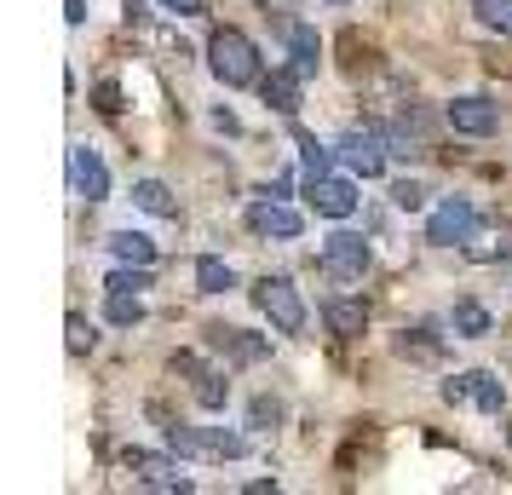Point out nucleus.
Returning a JSON list of instances; mask_svg holds the SVG:
<instances>
[{
    "mask_svg": "<svg viewBox=\"0 0 512 495\" xmlns=\"http://www.w3.org/2000/svg\"><path fill=\"white\" fill-rule=\"evenodd\" d=\"M305 202L323 213V219H351V213H357V185L323 173V179H305Z\"/></svg>",
    "mask_w": 512,
    "mask_h": 495,
    "instance_id": "11",
    "label": "nucleus"
},
{
    "mask_svg": "<svg viewBox=\"0 0 512 495\" xmlns=\"http://www.w3.org/2000/svg\"><path fill=\"white\" fill-rule=\"evenodd\" d=\"M507 254H512V219H501V225H489V231L466 236V260L489 265V260H507Z\"/></svg>",
    "mask_w": 512,
    "mask_h": 495,
    "instance_id": "14",
    "label": "nucleus"
},
{
    "mask_svg": "<svg viewBox=\"0 0 512 495\" xmlns=\"http://www.w3.org/2000/svg\"><path fill=\"white\" fill-rule=\"evenodd\" d=\"M104 248H110V260H121V265H156V242L139 236V231H110Z\"/></svg>",
    "mask_w": 512,
    "mask_h": 495,
    "instance_id": "18",
    "label": "nucleus"
},
{
    "mask_svg": "<svg viewBox=\"0 0 512 495\" xmlns=\"http://www.w3.org/2000/svg\"><path fill=\"white\" fill-rule=\"evenodd\" d=\"M64 18L70 24H87V0H64Z\"/></svg>",
    "mask_w": 512,
    "mask_h": 495,
    "instance_id": "32",
    "label": "nucleus"
},
{
    "mask_svg": "<svg viewBox=\"0 0 512 495\" xmlns=\"http://www.w3.org/2000/svg\"><path fill=\"white\" fill-rule=\"evenodd\" d=\"M294 144H300V156H305V179H323L328 173V150L311 139V133H300V127H294Z\"/></svg>",
    "mask_w": 512,
    "mask_h": 495,
    "instance_id": "25",
    "label": "nucleus"
},
{
    "mask_svg": "<svg viewBox=\"0 0 512 495\" xmlns=\"http://www.w3.org/2000/svg\"><path fill=\"white\" fill-rule=\"evenodd\" d=\"M167 12H179V18H202L208 12V0H162Z\"/></svg>",
    "mask_w": 512,
    "mask_h": 495,
    "instance_id": "30",
    "label": "nucleus"
},
{
    "mask_svg": "<svg viewBox=\"0 0 512 495\" xmlns=\"http://www.w3.org/2000/svg\"><path fill=\"white\" fill-rule=\"evenodd\" d=\"M208 340L231 357V363H259V357L271 352V346H265L259 334H248V329H208Z\"/></svg>",
    "mask_w": 512,
    "mask_h": 495,
    "instance_id": "16",
    "label": "nucleus"
},
{
    "mask_svg": "<svg viewBox=\"0 0 512 495\" xmlns=\"http://www.w3.org/2000/svg\"><path fill=\"white\" fill-rule=\"evenodd\" d=\"M403 352H420V357H432L438 352V340H426V329H403V340H397Z\"/></svg>",
    "mask_w": 512,
    "mask_h": 495,
    "instance_id": "29",
    "label": "nucleus"
},
{
    "mask_svg": "<svg viewBox=\"0 0 512 495\" xmlns=\"http://www.w3.org/2000/svg\"><path fill=\"white\" fill-rule=\"evenodd\" d=\"M121 467L133 472L144 490H167V495H185L190 490V472H179L167 455H150V449H127V455H121Z\"/></svg>",
    "mask_w": 512,
    "mask_h": 495,
    "instance_id": "6",
    "label": "nucleus"
},
{
    "mask_svg": "<svg viewBox=\"0 0 512 495\" xmlns=\"http://www.w3.org/2000/svg\"><path fill=\"white\" fill-rule=\"evenodd\" d=\"M93 104H98V116H121V87H116V81H98Z\"/></svg>",
    "mask_w": 512,
    "mask_h": 495,
    "instance_id": "28",
    "label": "nucleus"
},
{
    "mask_svg": "<svg viewBox=\"0 0 512 495\" xmlns=\"http://www.w3.org/2000/svg\"><path fill=\"white\" fill-rule=\"evenodd\" d=\"M196 288H202V294H231V288H236V271H231L225 260L202 254V260H196Z\"/></svg>",
    "mask_w": 512,
    "mask_h": 495,
    "instance_id": "22",
    "label": "nucleus"
},
{
    "mask_svg": "<svg viewBox=\"0 0 512 495\" xmlns=\"http://www.w3.org/2000/svg\"><path fill=\"white\" fill-rule=\"evenodd\" d=\"M64 329H70V352H93V346H98L93 323H87L81 311H70V323H64Z\"/></svg>",
    "mask_w": 512,
    "mask_h": 495,
    "instance_id": "26",
    "label": "nucleus"
},
{
    "mask_svg": "<svg viewBox=\"0 0 512 495\" xmlns=\"http://www.w3.org/2000/svg\"><path fill=\"white\" fill-rule=\"evenodd\" d=\"M443 116H449V127H455V133H472V139H489V133L501 127V110H495L489 98H478V93L455 98V104H449Z\"/></svg>",
    "mask_w": 512,
    "mask_h": 495,
    "instance_id": "12",
    "label": "nucleus"
},
{
    "mask_svg": "<svg viewBox=\"0 0 512 495\" xmlns=\"http://www.w3.org/2000/svg\"><path fill=\"white\" fill-rule=\"evenodd\" d=\"M323 323L340 334V340H357V334L369 329V306H363V300H328Z\"/></svg>",
    "mask_w": 512,
    "mask_h": 495,
    "instance_id": "17",
    "label": "nucleus"
},
{
    "mask_svg": "<svg viewBox=\"0 0 512 495\" xmlns=\"http://www.w3.org/2000/svg\"><path fill=\"white\" fill-rule=\"evenodd\" d=\"M282 35H288V52H294V70H300V75H317V58H323L317 29H311V24H282Z\"/></svg>",
    "mask_w": 512,
    "mask_h": 495,
    "instance_id": "19",
    "label": "nucleus"
},
{
    "mask_svg": "<svg viewBox=\"0 0 512 495\" xmlns=\"http://www.w3.org/2000/svg\"><path fill=\"white\" fill-rule=\"evenodd\" d=\"M472 12H478V24H484L489 35L512 41V0H472Z\"/></svg>",
    "mask_w": 512,
    "mask_h": 495,
    "instance_id": "24",
    "label": "nucleus"
},
{
    "mask_svg": "<svg viewBox=\"0 0 512 495\" xmlns=\"http://www.w3.org/2000/svg\"><path fill=\"white\" fill-rule=\"evenodd\" d=\"M300 81H305L300 70H271L259 81V87H265V104H271L277 116H294V110H300Z\"/></svg>",
    "mask_w": 512,
    "mask_h": 495,
    "instance_id": "15",
    "label": "nucleus"
},
{
    "mask_svg": "<svg viewBox=\"0 0 512 495\" xmlns=\"http://www.w3.org/2000/svg\"><path fill=\"white\" fill-rule=\"evenodd\" d=\"M334 156H340L357 179H380L392 150H386V133H346V139L334 144Z\"/></svg>",
    "mask_w": 512,
    "mask_h": 495,
    "instance_id": "9",
    "label": "nucleus"
},
{
    "mask_svg": "<svg viewBox=\"0 0 512 495\" xmlns=\"http://www.w3.org/2000/svg\"><path fill=\"white\" fill-rule=\"evenodd\" d=\"M334 6H346V0H334Z\"/></svg>",
    "mask_w": 512,
    "mask_h": 495,
    "instance_id": "33",
    "label": "nucleus"
},
{
    "mask_svg": "<svg viewBox=\"0 0 512 495\" xmlns=\"http://www.w3.org/2000/svg\"><path fill=\"white\" fill-rule=\"evenodd\" d=\"M104 317L116 323V329H139L144 323V300L133 288H104Z\"/></svg>",
    "mask_w": 512,
    "mask_h": 495,
    "instance_id": "20",
    "label": "nucleus"
},
{
    "mask_svg": "<svg viewBox=\"0 0 512 495\" xmlns=\"http://www.w3.org/2000/svg\"><path fill=\"white\" fill-rule=\"evenodd\" d=\"M472 231H478V208H472L466 196L438 202L432 219H426V242H432V248H466V236Z\"/></svg>",
    "mask_w": 512,
    "mask_h": 495,
    "instance_id": "4",
    "label": "nucleus"
},
{
    "mask_svg": "<svg viewBox=\"0 0 512 495\" xmlns=\"http://www.w3.org/2000/svg\"><path fill=\"white\" fill-rule=\"evenodd\" d=\"M167 449L185 455V461H236V455H248V438H242V432H225V426L173 421L167 426Z\"/></svg>",
    "mask_w": 512,
    "mask_h": 495,
    "instance_id": "1",
    "label": "nucleus"
},
{
    "mask_svg": "<svg viewBox=\"0 0 512 495\" xmlns=\"http://www.w3.org/2000/svg\"><path fill=\"white\" fill-rule=\"evenodd\" d=\"M208 70L219 75L225 87H254L259 81V47L242 29H219L208 41Z\"/></svg>",
    "mask_w": 512,
    "mask_h": 495,
    "instance_id": "2",
    "label": "nucleus"
},
{
    "mask_svg": "<svg viewBox=\"0 0 512 495\" xmlns=\"http://www.w3.org/2000/svg\"><path fill=\"white\" fill-rule=\"evenodd\" d=\"M392 202L403 213H420V208H426V190H420L415 179H403V185H392Z\"/></svg>",
    "mask_w": 512,
    "mask_h": 495,
    "instance_id": "27",
    "label": "nucleus"
},
{
    "mask_svg": "<svg viewBox=\"0 0 512 495\" xmlns=\"http://www.w3.org/2000/svg\"><path fill=\"white\" fill-rule=\"evenodd\" d=\"M254 306L265 311V323L277 334H300L305 329V300L300 288L288 283V277H265V283L254 288Z\"/></svg>",
    "mask_w": 512,
    "mask_h": 495,
    "instance_id": "3",
    "label": "nucleus"
},
{
    "mask_svg": "<svg viewBox=\"0 0 512 495\" xmlns=\"http://www.w3.org/2000/svg\"><path fill=\"white\" fill-rule=\"evenodd\" d=\"M369 242H363V236L357 231H334L323 242V271L328 277H340V283H357V277H363V271H369Z\"/></svg>",
    "mask_w": 512,
    "mask_h": 495,
    "instance_id": "5",
    "label": "nucleus"
},
{
    "mask_svg": "<svg viewBox=\"0 0 512 495\" xmlns=\"http://www.w3.org/2000/svg\"><path fill=\"white\" fill-rule=\"evenodd\" d=\"M443 403H478L484 415H501V403H507V386L489 375V369H472V375L443 380Z\"/></svg>",
    "mask_w": 512,
    "mask_h": 495,
    "instance_id": "7",
    "label": "nucleus"
},
{
    "mask_svg": "<svg viewBox=\"0 0 512 495\" xmlns=\"http://www.w3.org/2000/svg\"><path fill=\"white\" fill-rule=\"evenodd\" d=\"M173 375H190V398L202 409H225V398H231V380L219 369H208L196 352H173Z\"/></svg>",
    "mask_w": 512,
    "mask_h": 495,
    "instance_id": "8",
    "label": "nucleus"
},
{
    "mask_svg": "<svg viewBox=\"0 0 512 495\" xmlns=\"http://www.w3.org/2000/svg\"><path fill=\"white\" fill-rule=\"evenodd\" d=\"M265 421H282V403L277 398H259L254 403V426H265Z\"/></svg>",
    "mask_w": 512,
    "mask_h": 495,
    "instance_id": "31",
    "label": "nucleus"
},
{
    "mask_svg": "<svg viewBox=\"0 0 512 495\" xmlns=\"http://www.w3.org/2000/svg\"><path fill=\"white\" fill-rule=\"evenodd\" d=\"M133 202H139L144 213H156V219H179V202H173V190H167L162 179H139V185H133Z\"/></svg>",
    "mask_w": 512,
    "mask_h": 495,
    "instance_id": "21",
    "label": "nucleus"
},
{
    "mask_svg": "<svg viewBox=\"0 0 512 495\" xmlns=\"http://www.w3.org/2000/svg\"><path fill=\"white\" fill-rule=\"evenodd\" d=\"M449 329L461 334V340H484V334H489V311L478 306V300H461L455 317H449Z\"/></svg>",
    "mask_w": 512,
    "mask_h": 495,
    "instance_id": "23",
    "label": "nucleus"
},
{
    "mask_svg": "<svg viewBox=\"0 0 512 495\" xmlns=\"http://www.w3.org/2000/svg\"><path fill=\"white\" fill-rule=\"evenodd\" d=\"M248 225L259 236H277V242H294L305 231V219L294 208H282V202H248Z\"/></svg>",
    "mask_w": 512,
    "mask_h": 495,
    "instance_id": "13",
    "label": "nucleus"
},
{
    "mask_svg": "<svg viewBox=\"0 0 512 495\" xmlns=\"http://www.w3.org/2000/svg\"><path fill=\"white\" fill-rule=\"evenodd\" d=\"M70 185L87 202H104L110 196V167H104V156H98L93 144H70Z\"/></svg>",
    "mask_w": 512,
    "mask_h": 495,
    "instance_id": "10",
    "label": "nucleus"
}]
</instances>
